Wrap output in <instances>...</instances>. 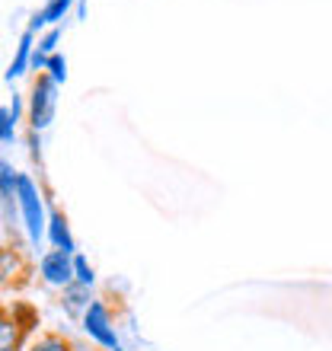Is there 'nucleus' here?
<instances>
[{
  "instance_id": "obj_4",
  "label": "nucleus",
  "mask_w": 332,
  "mask_h": 351,
  "mask_svg": "<svg viewBox=\"0 0 332 351\" xmlns=\"http://www.w3.org/2000/svg\"><path fill=\"white\" fill-rule=\"evenodd\" d=\"M38 281L51 291H64L67 285H74V256H67L61 250H45L36 265Z\"/></svg>"
},
{
  "instance_id": "obj_2",
  "label": "nucleus",
  "mask_w": 332,
  "mask_h": 351,
  "mask_svg": "<svg viewBox=\"0 0 332 351\" xmlns=\"http://www.w3.org/2000/svg\"><path fill=\"white\" fill-rule=\"evenodd\" d=\"M80 329L99 351H112L121 345L119 326H115V316H112L106 300H96V297H93L90 306H86V313H83V319H80Z\"/></svg>"
},
{
  "instance_id": "obj_9",
  "label": "nucleus",
  "mask_w": 332,
  "mask_h": 351,
  "mask_svg": "<svg viewBox=\"0 0 332 351\" xmlns=\"http://www.w3.org/2000/svg\"><path fill=\"white\" fill-rule=\"evenodd\" d=\"M32 48H36V36L32 32H23L16 42V51H13V61H10V67L3 71V80L7 84H13V80H19V77L29 74V61H32Z\"/></svg>"
},
{
  "instance_id": "obj_17",
  "label": "nucleus",
  "mask_w": 332,
  "mask_h": 351,
  "mask_svg": "<svg viewBox=\"0 0 332 351\" xmlns=\"http://www.w3.org/2000/svg\"><path fill=\"white\" fill-rule=\"evenodd\" d=\"M7 109H10V115H13V121L19 125V121H23V115H26V102H23V96H16V93H13V99H10Z\"/></svg>"
},
{
  "instance_id": "obj_14",
  "label": "nucleus",
  "mask_w": 332,
  "mask_h": 351,
  "mask_svg": "<svg viewBox=\"0 0 332 351\" xmlns=\"http://www.w3.org/2000/svg\"><path fill=\"white\" fill-rule=\"evenodd\" d=\"M58 42H61V29H45V32H42V36H38V42H36V51H42V55H55L58 51Z\"/></svg>"
},
{
  "instance_id": "obj_6",
  "label": "nucleus",
  "mask_w": 332,
  "mask_h": 351,
  "mask_svg": "<svg viewBox=\"0 0 332 351\" xmlns=\"http://www.w3.org/2000/svg\"><path fill=\"white\" fill-rule=\"evenodd\" d=\"M45 240L51 243V250H61L67 256H77V240L71 233V221L61 208H51L48 211V223H45Z\"/></svg>"
},
{
  "instance_id": "obj_20",
  "label": "nucleus",
  "mask_w": 332,
  "mask_h": 351,
  "mask_svg": "<svg viewBox=\"0 0 332 351\" xmlns=\"http://www.w3.org/2000/svg\"><path fill=\"white\" fill-rule=\"evenodd\" d=\"M3 243H7V237H3V230H0V246H3Z\"/></svg>"
},
{
  "instance_id": "obj_18",
  "label": "nucleus",
  "mask_w": 332,
  "mask_h": 351,
  "mask_svg": "<svg viewBox=\"0 0 332 351\" xmlns=\"http://www.w3.org/2000/svg\"><path fill=\"white\" fill-rule=\"evenodd\" d=\"M74 13H77V19H83V16H86V3H83V0H77V7H74Z\"/></svg>"
},
{
  "instance_id": "obj_21",
  "label": "nucleus",
  "mask_w": 332,
  "mask_h": 351,
  "mask_svg": "<svg viewBox=\"0 0 332 351\" xmlns=\"http://www.w3.org/2000/svg\"><path fill=\"white\" fill-rule=\"evenodd\" d=\"M112 351H128V348H125V345H119V348H112Z\"/></svg>"
},
{
  "instance_id": "obj_12",
  "label": "nucleus",
  "mask_w": 332,
  "mask_h": 351,
  "mask_svg": "<svg viewBox=\"0 0 332 351\" xmlns=\"http://www.w3.org/2000/svg\"><path fill=\"white\" fill-rule=\"evenodd\" d=\"M74 285H80V287H96V268H93V262L86 259V256H80L77 252L74 256Z\"/></svg>"
},
{
  "instance_id": "obj_1",
  "label": "nucleus",
  "mask_w": 332,
  "mask_h": 351,
  "mask_svg": "<svg viewBox=\"0 0 332 351\" xmlns=\"http://www.w3.org/2000/svg\"><path fill=\"white\" fill-rule=\"evenodd\" d=\"M16 208H19V227L29 246H38L45 240V223H48V208H45V192L38 189V182L29 173H19L16 179Z\"/></svg>"
},
{
  "instance_id": "obj_8",
  "label": "nucleus",
  "mask_w": 332,
  "mask_h": 351,
  "mask_svg": "<svg viewBox=\"0 0 332 351\" xmlns=\"http://www.w3.org/2000/svg\"><path fill=\"white\" fill-rule=\"evenodd\" d=\"M26 329L19 326L10 306L0 304V351H23L26 348Z\"/></svg>"
},
{
  "instance_id": "obj_13",
  "label": "nucleus",
  "mask_w": 332,
  "mask_h": 351,
  "mask_svg": "<svg viewBox=\"0 0 332 351\" xmlns=\"http://www.w3.org/2000/svg\"><path fill=\"white\" fill-rule=\"evenodd\" d=\"M45 77L51 80V84H67V58L61 55V51H55V55L48 58V64H45Z\"/></svg>"
},
{
  "instance_id": "obj_3",
  "label": "nucleus",
  "mask_w": 332,
  "mask_h": 351,
  "mask_svg": "<svg viewBox=\"0 0 332 351\" xmlns=\"http://www.w3.org/2000/svg\"><path fill=\"white\" fill-rule=\"evenodd\" d=\"M55 112H58V84H51L45 74H38L32 80V90L26 96V121H29V131H48L51 121H55Z\"/></svg>"
},
{
  "instance_id": "obj_19",
  "label": "nucleus",
  "mask_w": 332,
  "mask_h": 351,
  "mask_svg": "<svg viewBox=\"0 0 332 351\" xmlns=\"http://www.w3.org/2000/svg\"><path fill=\"white\" fill-rule=\"evenodd\" d=\"M74 351H96V348H90V345H77V342H74Z\"/></svg>"
},
{
  "instance_id": "obj_5",
  "label": "nucleus",
  "mask_w": 332,
  "mask_h": 351,
  "mask_svg": "<svg viewBox=\"0 0 332 351\" xmlns=\"http://www.w3.org/2000/svg\"><path fill=\"white\" fill-rule=\"evenodd\" d=\"M29 281V259L26 250H19L13 243L0 246V291H13Z\"/></svg>"
},
{
  "instance_id": "obj_15",
  "label": "nucleus",
  "mask_w": 332,
  "mask_h": 351,
  "mask_svg": "<svg viewBox=\"0 0 332 351\" xmlns=\"http://www.w3.org/2000/svg\"><path fill=\"white\" fill-rule=\"evenodd\" d=\"M13 141H16V121L7 106H0V144H13Z\"/></svg>"
},
{
  "instance_id": "obj_10",
  "label": "nucleus",
  "mask_w": 332,
  "mask_h": 351,
  "mask_svg": "<svg viewBox=\"0 0 332 351\" xmlns=\"http://www.w3.org/2000/svg\"><path fill=\"white\" fill-rule=\"evenodd\" d=\"M90 300H93L90 287L67 285L64 291H58V306L64 310V316H71V319H77V323L83 319V313H86V306H90Z\"/></svg>"
},
{
  "instance_id": "obj_7",
  "label": "nucleus",
  "mask_w": 332,
  "mask_h": 351,
  "mask_svg": "<svg viewBox=\"0 0 332 351\" xmlns=\"http://www.w3.org/2000/svg\"><path fill=\"white\" fill-rule=\"evenodd\" d=\"M77 7V0H48L42 10H36L32 13V19H29V32L32 36H42L45 29H55L61 19H67V13Z\"/></svg>"
},
{
  "instance_id": "obj_11",
  "label": "nucleus",
  "mask_w": 332,
  "mask_h": 351,
  "mask_svg": "<svg viewBox=\"0 0 332 351\" xmlns=\"http://www.w3.org/2000/svg\"><path fill=\"white\" fill-rule=\"evenodd\" d=\"M23 351H74V342L64 332H38L29 339Z\"/></svg>"
},
{
  "instance_id": "obj_16",
  "label": "nucleus",
  "mask_w": 332,
  "mask_h": 351,
  "mask_svg": "<svg viewBox=\"0 0 332 351\" xmlns=\"http://www.w3.org/2000/svg\"><path fill=\"white\" fill-rule=\"evenodd\" d=\"M26 147H29L32 163H42V134H38V131H29L26 134Z\"/></svg>"
}]
</instances>
